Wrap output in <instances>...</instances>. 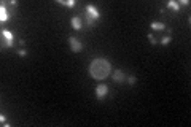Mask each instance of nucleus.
Listing matches in <instances>:
<instances>
[{"mask_svg":"<svg viewBox=\"0 0 191 127\" xmlns=\"http://www.w3.org/2000/svg\"><path fill=\"white\" fill-rule=\"evenodd\" d=\"M188 3H189V0H180L178 5H188Z\"/></svg>","mask_w":191,"mask_h":127,"instance_id":"dca6fc26","label":"nucleus"},{"mask_svg":"<svg viewBox=\"0 0 191 127\" xmlns=\"http://www.w3.org/2000/svg\"><path fill=\"white\" fill-rule=\"evenodd\" d=\"M147 38L150 40V43H151V45H156V43H158V40L154 38V35H153V33H148V35H147Z\"/></svg>","mask_w":191,"mask_h":127,"instance_id":"f8f14e48","label":"nucleus"},{"mask_svg":"<svg viewBox=\"0 0 191 127\" xmlns=\"http://www.w3.org/2000/svg\"><path fill=\"white\" fill-rule=\"evenodd\" d=\"M56 2H58V3H62V5H65V7H70V8L75 7V3H77L75 0H56Z\"/></svg>","mask_w":191,"mask_h":127,"instance_id":"9b49d317","label":"nucleus"},{"mask_svg":"<svg viewBox=\"0 0 191 127\" xmlns=\"http://www.w3.org/2000/svg\"><path fill=\"white\" fill-rule=\"evenodd\" d=\"M167 7H169V8H172L173 11H177V13L180 11V5H178L177 2H173V0H169V2H167Z\"/></svg>","mask_w":191,"mask_h":127,"instance_id":"9d476101","label":"nucleus"},{"mask_svg":"<svg viewBox=\"0 0 191 127\" xmlns=\"http://www.w3.org/2000/svg\"><path fill=\"white\" fill-rule=\"evenodd\" d=\"M70 26H72L75 30H80V29H81V26H83L81 17H80V16H73L72 19H70Z\"/></svg>","mask_w":191,"mask_h":127,"instance_id":"0eeeda50","label":"nucleus"},{"mask_svg":"<svg viewBox=\"0 0 191 127\" xmlns=\"http://www.w3.org/2000/svg\"><path fill=\"white\" fill-rule=\"evenodd\" d=\"M86 16H89L91 19H94V21H97L99 17H100V13H99V8L97 7H94V5H86Z\"/></svg>","mask_w":191,"mask_h":127,"instance_id":"7ed1b4c3","label":"nucleus"},{"mask_svg":"<svg viewBox=\"0 0 191 127\" xmlns=\"http://www.w3.org/2000/svg\"><path fill=\"white\" fill-rule=\"evenodd\" d=\"M89 75L94 80H105L112 75V64L107 59H93L89 64Z\"/></svg>","mask_w":191,"mask_h":127,"instance_id":"f257e3e1","label":"nucleus"},{"mask_svg":"<svg viewBox=\"0 0 191 127\" xmlns=\"http://www.w3.org/2000/svg\"><path fill=\"white\" fill-rule=\"evenodd\" d=\"M18 54H19V56H26L27 51H26V49H19V51H18Z\"/></svg>","mask_w":191,"mask_h":127,"instance_id":"2eb2a0df","label":"nucleus"},{"mask_svg":"<svg viewBox=\"0 0 191 127\" xmlns=\"http://www.w3.org/2000/svg\"><path fill=\"white\" fill-rule=\"evenodd\" d=\"M2 35H3V38H5V42H7V46L11 48V46H13V33H11L10 30L3 29V30H2Z\"/></svg>","mask_w":191,"mask_h":127,"instance_id":"423d86ee","label":"nucleus"},{"mask_svg":"<svg viewBox=\"0 0 191 127\" xmlns=\"http://www.w3.org/2000/svg\"><path fill=\"white\" fill-rule=\"evenodd\" d=\"M128 83H129L131 86H134V84L137 83V78H135V76H128Z\"/></svg>","mask_w":191,"mask_h":127,"instance_id":"4468645a","label":"nucleus"},{"mask_svg":"<svg viewBox=\"0 0 191 127\" xmlns=\"http://www.w3.org/2000/svg\"><path fill=\"white\" fill-rule=\"evenodd\" d=\"M68 45H70V49L73 52H80L83 49V46H84L77 37H68Z\"/></svg>","mask_w":191,"mask_h":127,"instance_id":"f03ea898","label":"nucleus"},{"mask_svg":"<svg viewBox=\"0 0 191 127\" xmlns=\"http://www.w3.org/2000/svg\"><path fill=\"white\" fill-rule=\"evenodd\" d=\"M112 78H113L115 83H123L126 80V73H124L123 70H115L113 73H112Z\"/></svg>","mask_w":191,"mask_h":127,"instance_id":"39448f33","label":"nucleus"},{"mask_svg":"<svg viewBox=\"0 0 191 127\" xmlns=\"http://www.w3.org/2000/svg\"><path fill=\"white\" fill-rule=\"evenodd\" d=\"M10 19V14H8V11L5 10V5L2 3V7H0V21L2 22H7Z\"/></svg>","mask_w":191,"mask_h":127,"instance_id":"6e6552de","label":"nucleus"},{"mask_svg":"<svg viewBox=\"0 0 191 127\" xmlns=\"http://www.w3.org/2000/svg\"><path fill=\"white\" fill-rule=\"evenodd\" d=\"M170 35H166V37H163V40H161V45H169L170 43Z\"/></svg>","mask_w":191,"mask_h":127,"instance_id":"ddd939ff","label":"nucleus"},{"mask_svg":"<svg viewBox=\"0 0 191 127\" xmlns=\"http://www.w3.org/2000/svg\"><path fill=\"white\" fill-rule=\"evenodd\" d=\"M150 27H151L153 30H164V29H166V24H164V22H159V21H153V22L150 24Z\"/></svg>","mask_w":191,"mask_h":127,"instance_id":"1a4fd4ad","label":"nucleus"},{"mask_svg":"<svg viewBox=\"0 0 191 127\" xmlns=\"http://www.w3.org/2000/svg\"><path fill=\"white\" fill-rule=\"evenodd\" d=\"M107 94H108V87H107L105 84H99V86L96 87V99H97V100H102Z\"/></svg>","mask_w":191,"mask_h":127,"instance_id":"20e7f679","label":"nucleus"}]
</instances>
